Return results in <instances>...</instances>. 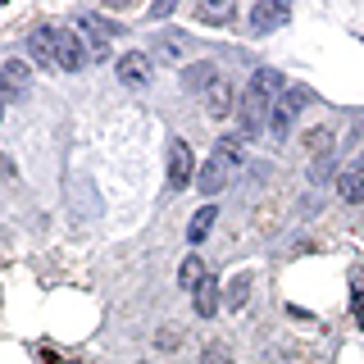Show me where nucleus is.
<instances>
[{"label":"nucleus","instance_id":"1","mask_svg":"<svg viewBox=\"0 0 364 364\" xmlns=\"http://www.w3.org/2000/svg\"><path fill=\"white\" fill-rule=\"evenodd\" d=\"M278 100H282V73H278V68H259V73L246 82L242 105H237V114H242V128L246 132H259L273 119V105H278Z\"/></svg>","mask_w":364,"mask_h":364},{"label":"nucleus","instance_id":"2","mask_svg":"<svg viewBox=\"0 0 364 364\" xmlns=\"http://www.w3.org/2000/svg\"><path fill=\"white\" fill-rule=\"evenodd\" d=\"M237 164H242V136H223L219 146H214V155H210V164L196 173V187L205 191V196H219V191L232 182L237 173Z\"/></svg>","mask_w":364,"mask_h":364},{"label":"nucleus","instance_id":"3","mask_svg":"<svg viewBox=\"0 0 364 364\" xmlns=\"http://www.w3.org/2000/svg\"><path fill=\"white\" fill-rule=\"evenodd\" d=\"M191 178H196V159H191V146L178 136L168 146V187L182 191V187H191Z\"/></svg>","mask_w":364,"mask_h":364},{"label":"nucleus","instance_id":"4","mask_svg":"<svg viewBox=\"0 0 364 364\" xmlns=\"http://www.w3.org/2000/svg\"><path fill=\"white\" fill-rule=\"evenodd\" d=\"M55 64L64 73H77L87 64V50H82V37H73V28H55Z\"/></svg>","mask_w":364,"mask_h":364},{"label":"nucleus","instance_id":"5","mask_svg":"<svg viewBox=\"0 0 364 364\" xmlns=\"http://www.w3.org/2000/svg\"><path fill=\"white\" fill-rule=\"evenodd\" d=\"M282 23H291L287 0H259V5L250 9V28L255 32H273V28H282Z\"/></svg>","mask_w":364,"mask_h":364},{"label":"nucleus","instance_id":"6","mask_svg":"<svg viewBox=\"0 0 364 364\" xmlns=\"http://www.w3.org/2000/svg\"><path fill=\"white\" fill-rule=\"evenodd\" d=\"M77 28L87 32V41H91V55L96 60H105V46H109V37H114V23L105 18V14H77Z\"/></svg>","mask_w":364,"mask_h":364},{"label":"nucleus","instance_id":"7","mask_svg":"<svg viewBox=\"0 0 364 364\" xmlns=\"http://www.w3.org/2000/svg\"><path fill=\"white\" fill-rule=\"evenodd\" d=\"M119 82L123 87H146L151 82V55L146 50H128L119 60Z\"/></svg>","mask_w":364,"mask_h":364},{"label":"nucleus","instance_id":"8","mask_svg":"<svg viewBox=\"0 0 364 364\" xmlns=\"http://www.w3.org/2000/svg\"><path fill=\"white\" fill-rule=\"evenodd\" d=\"M296 114H301V96H282L278 105H273V119H269V128H273V136H287L291 132V123H296Z\"/></svg>","mask_w":364,"mask_h":364},{"label":"nucleus","instance_id":"9","mask_svg":"<svg viewBox=\"0 0 364 364\" xmlns=\"http://www.w3.org/2000/svg\"><path fill=\"white\" fill-rule=\"evenodd\" d=\"M337 196L346 205H364V164H350L346 173L337 178Z\"/></svg>","mask_w":364,"mask_h":364},{"label":"nucleus","instance_id":"10","mask_svg":"<svg viewBox=\"0 0 364 364\" xmlns=\"http://www.w3.org/2000/svg\"><path fill=\"white\" fill-rule=\"evenodd\" d=\"M28 50H32V60H37V64H55V28H50V23L32 28V37H28Z\"/></svg>","mask_w":364,"mask_h":364},{"label":"nucleus","instance_id":"11","mask_svg":"<svg viewBox=\"0 0 364 364\" xmlns=\"http://www.w3.org/2000/svg\"><path fill=\"white\" fill-rule=\"evenodd\" d=\"M191 305H196L200 318H214L219 314V278H205L196 291H191Z\"/></svg>","mask_w":364,"mask_h":364},{"label":"nucleus","instance_id":"12","mask_svg":"<svg viewBox=\"0 0 364 364\" xmlns=\"http://www.w3.org/2000/svg\"><path fill=\"white\" fill-rule=\"evenodd\" d=\"M205 109H210L214 119H223V114H232V109H237V96H232V87H228L223 77H219V82H214L210 91H205Z\"/></svg>","mask_w":364,"mask_h":364},{"label":"nucleus","instance_id":"13","mask_svg":"<svg viewBox=\"0 0 364 364\" xmlns=\"http://www.w3.org/2000/svg\"><path fill=\"white\" fill-rule=\"evenodd\" d=\"M28 64H18V60H9L5 68H0V82H5V96H23L28 91Z\"/></svg>","mask_w":364,"mask_h":364},{"label":"nucleus","instance_id":"14","mask_svg":"<svg viewBox=\"0 0 364 364\" xmlns=\"http://www.w3.org/2000/svg\"><path fill=\"white\" fill-rule=\"evenodd\" d=\"M214 219H219V214H214V205H205V210H196V214H191V223H187V242H191V246H200L205 237H210Z\"/></svg>","mask_w":364,"mask_h":364},{"label":"nucleus","instance_id":"15","mask_svg":"<svg viewBox=\"0 0 364 364\" xmlns=\"http://www.w3.org/2000/svg\"><path fill=\"white\" fill-rule=\"evenodd\" d=\"M205 278H210V273H205L200 255H187V259H182V269H178V287H182V291H196Z\"/></svg>","mask_w":364,"mask_h":364},{"label":"nucleus","instance_id":"16","mask_svg":"<svg viewBox=\"0 0 364 364\" xmlns=\"http://www.w3.org/2000/svg\"><path fill=\"white\" fill-rule=\"evenodd\" d=\"M182 82H187V87H205V91H210L214 82H219V68H214V64H191L187 73H182Z\"/></svg>","mask_w":364,"mask_h":364},{"label":"nucleus","instance_id":"17","mask_svg":"<svg viewBox=\"0 0 364 364\" xmlns=\"http://www.w3.org/2000/svg\"><path fill=\"white\" fill-rule=\"evenodd\" d=\"M196 14H200L205 23H228V18H232V5H228V0H219V5H200Z\"/></svg>","mask_w":364,"mask_h":364},{"label":"nucleus","instance_id":"18","mask_svg":"<svg viewBox=\"0 0 364 364\" xmlns=\"http://www.w3.org/2000/svg\"><path fill=\"white\" fill-rule=\"evenodd\" d=\"M246 291H250V278L242 273V278L232 282V291H228V305H242V301H246Z\"/></svg>","mask_w":364,"mask_h":364},{"label":"nucleus","instance_id":"19","mask_svg":"<svg viewBox=\"0 0 364 364\" xmlns=\"http://www.w3.org/2000/svg\"><path fill=\"white\" fill-rule=\"evenodd\" d=\"M205 364H228V346H210L205 350Z\"/></svg>","mask_w":364,"mask_h":364},{"label":"nucleus","instance_id":"20","mask_svg":"<svg viewBox=\"0 0 364 364\" xmlns=\"http://www.w3.org/2000/svg\"><path fill=\"white\" fill-rule=\"evenodd\" d=\"M355 323H360V328H364V287H360V291H355Z\"/></svg>","mask_w":364,"mask_h":364}]
</instances>
